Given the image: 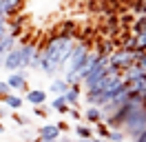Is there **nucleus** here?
I'll list each match as a JSON object with an SVG mask.
<instances>
[{"label":"nucleus","instance_id":"obj_33","mask_svg":"<svg viewBox=\"0 0 146 142\" xmlns=\"http://www.w3.org/2000/svg\"><path fill=\"white\" fill-rule=\"evenodd\" d=\"M7 36H9V29H7V31H0V40H5Z\"/></svg>","mask_w":146,"mask_h":142},{"label":"nucleus","instance_id":"obj_23","mask_svg":"<svg viewBox=\"0 0 146 142\" xmlns=\"http://www.w3.org/2000/svg\"><path fill=\"white\" fill-rule=\"evenodd\" d=\"M13 122H16V124H20V127H27V124L31 122V120H29L27 115H20V113H13Z\"/></svg>","mask_w":146,"mask_h":142},{"label":"nucleus","instance_id":"obj_34","mask_svg":"<svg viewBox=\"0 0 146 142\" xmlns=\"http://www.w3.org/2000/svg\"><path fill=\"white\" fill-rule=\"evenodd\" d=\"M86 142H106V140H102V138H91V140H86Z\"/></svg>","mask_w":146,"mask_h":142},{"label":"nucleus","instance_id":"obj_32","mask_svg":"<svg viewBox=\"0 0 146 142\" xmlns=\"http://www.w3.org/2000/svg\"><path fill=\"white\" fill-rule=\"evenodd\" d=\"M109 2H115V5H128V0H109Z\"/></svg>","mask_w":146,"mask_h":142},{"label":"nucleus","instance_id":"obj_29","mask_svg":"<svg viewBox=\"0 0 146 142\" xmlns=\"http://www.w3.org/2000/svg\"><path fill=\"white\" fill-rule=\"evenodd\" d=\"M55 124H58V129H60L62 133H66V131H69V122H64V120H60V122H55Z\"/></svg>","mask_w":146,"mask_h":142},{"label":"nucleus","instance_id":"obj_21","mask_svg":"<svg viewBox=\"0 0 146 142\" xmlns=\"http://www.w3.org/2000/svg\"><path fill=\"white\" fill-rule=\"evenodd\" d=\"M106 140H111V142H124V140H126V133L122 131V129H111Z\"/></svg>","mask_w":146,"mask_h":142},{"label":"nucleus","instance_id":"obj_8","mask_svg":"<svg viewBox=\"0 0 146 142\" xmlns=\"http://www.w3.org/2000/svg\"><path fill=\"white\" fill-rule=\"evenodd\" d=\"M78 22L73 18H66L58 25V36H66V38H78Z\"/></svg>","mask_w":146,"mask_h":142},{"label":"nucleus","instance_id":"obj_36","mask_svg":"<svg viewBox=\"0 0 146 142\" xmlns=\"http://www.w3.org/2000/svg\"><path fill=\"white\" fill-rule=\"evenodd\" d=\"M2 131H5V124H2V122H0V133H2Z\"/></svg>","mask_w":146,"mask_h":142},{"label":"nucleus","instance_id":"obj_15","mask_svg":"<svg viewBox=\"0 0 146 142\" xmlns=\"http://www.w3.org/2000/svg\"><path fill=\"white\" fill-rule=\"evenodd\" d=\"M84 120H86L89 124L102 122V111H100V107H98V104H89V107H86V111H84Z\"/></svg>","mask_w":146,"mask_h":142},{"label":"nucleus","instance_id":"obj_5","mask_svg":"<svg viewBox=\"0 0 146 142\" xmlns=\"http://www.w3.org/2000/svg\"><path fill=\"white\" fill-rule=\"evenodd\" d=\"M27 78H29V71L20 69V71H11V76L7 78V82H9L11 91H29V84H27Z\"/></svg>","mask_w":146,"mask_h":142},{"label":"nucleus","instance_id":"obj_10","mask_svg":"<svg viewBox=\"0 0 146 142\" xmlns=\"http://www.w3.org/2000/svg\"><path fill=\"white\" fill-rule=\"evenodd\" d=\"M25 27H27V18H9V36L13 38H20V36H25Z\"/></svg>","mask_w":146,"mask_h":142},{"label":"nucleus","instance_id":"obj_20","mask_svg":"<svg viewBox=\"0 0 146 142\" xmlns=\"http://www.w3.org/2000/svg\"><path fill=\"white\" fill-rule=\"evenodd\" d=\"M146 29V16H135V20H133V25H131V33H142Z\"/></svg>","mask_w":146,"mask_h":142},{"label":"nucleus","instance_id":"obj_9","mask_svg":"<svg viewBox=\"0 0 146 142\" xmlns=\"http://www.w3.org/2000/svg\"><path fill=\"white\" fill-rule=\"evenodd\" d=\"M25 100H27L29 104H33V107L46 104V91H44V89H29Z\"/></svg>","mask_w":146,"mask_h":142},{"label":"nucleus","instance_id":"obj_11","mask_svg":"<svg viewBox=\"0 0 146 142\" xmlns=\"http://www.w3.org/2000/svg\"><path fill=\"white\" fill-rule=\"evenodd\" d=\"M62 135V131L58 129V124H42L38 129V138H49V140H58Z\"/></svg>","mask_w":146,"mask_h":142},{"label":"nucleus","instance_id":"obj_3","mask_svg":"<svg viewBox=\"0 0 146 142\" xmlns=\"http://www.w3.org/2000/svg\"><path fill=\"white\" fill-rule=\"evenodd\" d=\"M144 129H146V109H137L135 113L126 115V120L122 122V131L126 135H131V138H135Z\"/></svg>","mask_w":146,"mask_h":142},{"label":"nucleus","instance_id":"obj_38","mask_svg":"<svg viewBox=\"0 0 146 142\" xmlns=\"http://www.w3.org/2000/svg\"><path fill=\"white\" fill-rule=\"evenodd\" d=\"M0 100H2V93H0Z\"/></svg>","mask_w":146,"mask_h":142},{"label":"nucleus","instance_id":"obj_19","mask_svg":"<svg viewBox=\"0 0 146 142\" xmlns=\"http://www.w3.org/2000/svg\"><path fill=\"white\" fill-rule=\"evenodd\" d=\"M75 133H78V138H82V140H91L93 138L91 124H75Z\"/></svg>","mask_w":146,"mask_h":142},{"label":"nucleus","instance_id":"obj_24","mask_svg":"<svg viewBox=\"0 0 146 142\" xmlns=\"http://www.w3.org/2000/svg\"><path fill=\"white\" fill-rule=\"evenodd\" d=\"M46 104H40V107H33V113L38 115V118H46L49 115V109H44Z\"/></svg>","mask_w":146,"mask_h":142},{"label":"nucleus","instance_id":"obj_37","mask_svg":"<svg viewBox=\"0 0 146 142\" xmlns=\"http://www.w3.org/2000/svg\"><path fill=\"white\" fill-rule=\"evenodd\" d=\"M80 142H86V140H82V138H80Z\"/></svg>","mask_w":146,"mask_h":142},{"label":"nucleus","instance_id":"obj_31","mask_svg":"<svg viewBox=\"0 0 146 142\" xmlns=\"http://www.w3.org/2000/svg\"><path fill=\"white\" fill-rule=\"evenodd\" d=\"M55 142H73V140H71V138H69V135H60V138H58V140H55Z\"/></svg>","mask_w":146,"mask_h":142},{"label":"nucleus","instance_id":"obj_26","mask_svg":"<svg viewBox=\"0 0 146 142\" xmlns=\"http://www.w3.org/2000/svg\"><path fill=\"white\" fill-rule=\"evenodd\" d=\"M0 93H2V96L11 93V87H9V82H7V80H0Z\"/></svg>","mask_w":146,"mask_h":142},{"label":"nucleus","instance_id":"obj_27","mask_svg":"<svg viewBox=\"0 0 146 142\" xmlns=\"http://www.w3.org/2000/svg\"><path fill=\"white\" fill-rule=\"evenodd\" d=\"M7 29H9V18L0 13V31H7Z\"/></svg>","mask_w":146,"mask_h":142},{"label":"nucleus","instance_id":"obj_35","mask_svg":"<svg viewBox=\"0 0 146 142\" xmlns=\"http://www.w3.org/2000/svg\"><path fill=\"white\" fill-rule=\"evenodd\" d=\"M142 98V104H144V109H146V96H139Z\"/></svg>","mask_w":146,"mask_h":142},{"label":"nucleus","instance_id":"obj_13","mask_svg":"<svg viewBox=\"0 0 146 142\" xmlns=\"http://www.w3.org/2000/svg\"><path fill=\"white\" fill-rule=\"evenodd\" d=\"M142 76H146V71L137 64V62H133L131 67H128L124 73H122V78H124V82H133V80H137V78H142Z\"/></svg>","mask_w":146,"mask_h":142},{"label":"nucleus","instance_id":"obj_22","mask_svg":"<svg viewBox=\"0 0 146 142\" xmlns=\"http://www.w3.org/2000/svg\"><path fill=\"white\" fill-rule=\"evenodd\" d=\"M95 131H98V135H100L102 140H106V138H109V127H106V122H104V120H102V122H98L95 124Z\"/></svg>","mask_w":146,"mask_h":142},{"label":"nucleus","instance_id":"obj_18","mask_svg":"<svg viewBox=\"0 0 146 142\" xmlns=\"http://www.w3.org/2000/svg\"><path fill=\"white\" fill-rule=\"evenodd\" d=\"M66 89H69V82L64 78H55L53 82H51V87H49V91L53 93V96H64L66 93Z\"/></svg>","mask_w":146,"mask_h":142},{"label":"nucleus","instance_id":"obj_28","mask_svg":"<svg viewBox=\"0 0 146 142\" xmlns=\"http://www.w3.org/2000/svg\"><path fill=\"white\" fill-rule=\"evenodd\" d=\"M69 115H71L73 120H80V118H82V113H80V111H78L75 107H71V109H69Z\"/></svg>","mask_w":146,"mask_h":142},{"label":"nucleus","instance_id":"obj_39","mask_svg":"<svg viewBox=\"0 0 146 142\" xmlns=\"http://www.w3.org/2000/svg\"><path fill=\"white\" fill-rule=\"evenodd\" d=\"M0 80H2V78H0Z\"/></svg>","mask_w":146,"mask_h":142},{"label":"nucleus","instance_id":"obj_1","mask_svg":"<svg viewBox=\"0 0 146 142\" xmlns=\"http://www.w3.org/2000/svg\"><path fill=\"white\" fill-rule=\"evenodd\" d=\"M75 38H66V36H51L44 44H42V64L40 69L46 76H55V71L66 67V62L71 58Z\"/></svg>","mask_w":146,"mask_h":142},{"label":"nucleus","instance_id":"obj_25","mask_svg":"<svg viewBox=\"0 0 146 142\" xmlns=\"http://www.w3.org/2000/svg\"><path fill=\"white\" fill-rule=\"evenodd\" d=\"M137 49H144L146 51V29L142 33H137Z\"/></svg>","mask_w":146,"mask_h":142},{"label":"nucleus","instance_id":"obj_12","mask_svg":"<svg viewBox=\"0 0 146 142\" xmlns=\"http://www.w3.org/2000/svg\"><path fill=\"white\" fill-rule=\"evenodd\" d=\"M64 98H66V102H69L71 107H78L80 98H82V84H69V89H66Z\"/></svg>","mask_w":146,"mask_h":142},{"label":"nucleus","instance_id":"obj_6","mask_svg":"<svg viewBox=\"0 0 146 142\" xmlns=\"http://www.w3.org/2000/svg\"><path fill=\"white\" fill-rule=\"evenodd\" d=\"M25 7V0H0V13L7 18H16Z\"/></svg>","mask_w":146,"mask_h":142},{"label":"nucleus","instance_id":"obj_7","mask_svg":"<svg viewBox=\"0 0 146 142\" xmlns=\"http://www.w3.org/2000/svg\"><path fill=\"white\" fill-rule=\"evenodd\" d=\"M93 49H95L98 56H106V58H109L111 53L117 49V42H115L113 38H98V40L93 42Z\"/></svg>","mask_w":146,"mask_h":142},{"label":"nucleus","instance_id":"obj_16","mask_svg":"<svg viewBox=\"0 0 146 142\" xmlns=\"http://www.w3.org/2000/svg\"><path fill=\"white\" fill-rule=\"evenodd\" d=\"M2 104L13 109V111H18L20 107L25 104V98L22 96H16V93H7V96H2Z\"/></svg>","mask_w":146,"mask_h":142},{"label":"nucleus","instance_id":"obj_14","mask_svg":"<svg viewBox=\"0 0 146 142\" xmlns=\"http://www.w3.org/2000/svg\"><path fill=\"white\" fill-rule=\"evenodd\" d=\"M18 44V38H13V36H7L5 40H0V64L5 62V58H7V53L13 49Z\"/></svg>","mask_w":146,"mask_h":142},{"label":"nucleus","instance_id":"obj_30","mask_svg":"<svg viewBox=\"0 0 146 142\" xmlns=\"http://www.w3.org/2000/svg\"><path fill=\"white\" fill-rule=\"evenodd\" d=\"M133 142H146V129H144L142 133H137L135 138H133Z\"/></svg>","mask_w":146,"mask_h":142},{"label":"nucleus","instance_id":"obj_17","mask_svg":"<svg viewBox=\"0 0 146 142\" xmlns=\"http://www.w3.org/2000/svg\"><path fill=\"white\" fill-rule=\"evenodd\" d=\"M49 107H51L53 111H58V113H69V109H71V104L66 102L64 96H53V100H51Z\"/></svg>","mask_w":146,"mask_h":142},{"label":"nucleus","instance_id":"obj_4","mask_svg":"<svg viewBox=\"0 0 146 142\" xmlns=\"http://www.w3.org/2000/svg\"><path fill=\"white\" fill-rule=\"evenodd\" d=\"M133 62H135V51H128V49H124V47H117V49L109 56L111 69H117L119 73H124Z\"/></svg>","mask_w":146,"mask_h":142},{"label":"nucleus","instance_id":"obj_2","mask_svg":"<svg viewBox=\"0 0 146 142\" xmlns=\"http://www.w3.org/2000/svg\"><path fill=\"white\" fill-rule=\"evenodd\" d=\"M93 49V38H84V36H78L75 38V44H73V51H71V58L66 62V67H64V80L71 84L73 78L78 76V71L82 69L84 60H86V56L91 53Z\"/></svg>","mask_w":146,"mask_h":142}]
</instances>
